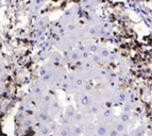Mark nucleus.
I'll list each match as a JSON object with an SVG mask.
<instances>
[{
  "mask_svg": "<svg viewBox=\"0 0 152 136\" xmlns=\"http://www.w3.org/2000/svg\"><path fill=\"white\" fill-rule=\"evenodd\" d=\"M33 115H34V117H35L38 124H50V122H52V116H51L47 111L37 110V111H35L34 113H33Z\"/></svg>",
  "mask_w": 152,
  "mask_h": 136,
  "instance_id": "1",
  "label": "nucleus"
},
{
  "mask_svg": "<svg viewBox=\"0 0 152 136\" xmlns=\"http://www.w3.org/2000/svg\"><path fill=\"white\" fill-rule=\"evenodd\" d=\"M48 87V84L46 83L45 81L41 80H36L33 82L32 84V93L35 94V95H44Z\"/></svg>",
  "mask_w": 152,
  "mask_h": 136,
  "instance_id": "2",
  "label": "nucleus"
},
{
  "mask_svg": "<svg viewBox=\"0 0 152 136\" xmlns=\"http://www.w3.org/2000/svg\"><path fill=\"white\" fill-rule=\"evenodd\" d=\"M50 61L52 62L53 64H56V66H63L64 64L66 63V60L65 58H63V56L60 54V53L58 52H52L50 56Z\"/></svg>",
  "mask_w": 152,
  "mask_h": 136,
  "instance_id": "3",
  "label": "nucleus"
},
{
  "mask_svg": "<svg viewBox=\"0 0 152 136\" xmlns=\"http://www.w3.org/2000/svg\"><path fill=\"white\" fill-rule=\"evenodd\" d=\"M48 23H49L48 17L43 16V17L38 18V19L36 20V23H34V28H35V29H42V30H46V28H47Z\"/></svg>",
  "mask_w": 152,
  "mask_h": 136,
  "instance_id": "4",
  "label": "nucleus"
},
{
  "mask_svg": "<svg viewBox=\"0 0 152 136\" xmlns=\"http://www.w3.org/2000/svg\"><path fill=\"white\" fill-rule=\"evenodd\" d=\"M58 112H60V104H58V100L54 98L53 101H52V103H51L50 107H49V110H48V113L50 114L52 117H54L56 115H58Z\"/></svg>",
  "mask_w": 152,
  "mask_h": 136,
  "instance_id": "5",
  "label": "nucleus"
},
{
  "mask_svg": "<svg viewBox=\"0 0 152 136\" xmlns=\"http://www.w3.org/2000/svg\"><path fill=\"white\" fill-rule=\"evenodd\" d=\"M84 47H85V50H86L88 53H91V54L97 53L99 50V48H100L98 45H96V44H94V43H87L84 45Z\"/></svg>",
  "mask_w": 152,
  "mask_h": 136,
  "instance_id": "6",
  "label": "nucleus"
},
{
  "mask_svg": "<svg viewBox=\"0 0 152 136\" xmlns=\"http://www.w3.org/2000/svg\"><path fill=\"white\" fill-rule=\"evenodd\" d=\"M5 77H7V71H5V66L3 62L0 60V82L4 81Z\"/></svg>",
  "mask_w": 152,
  "mask_h": 136,
  "instance_id": "7",
  "label": "nucleus"
},
{
  "mask_svg": "<svg viewBox=\"0 0 152 136\" xmlns=\"http://www.w3.org/2000/svg\"><path fill=\"white\" fill-rule=\"evenodd\" d=\"M120 121H122V122H124V124H128L130 121V115L128 113H126V112H124V113L121 114V116H120Z\"/></svg>",
  "mask_w": 152,
  "mask_h": 136,
  "instance_id": "8",
  "label": "nucleus"
},
{
  "mask_svg": "<svg viewBox=\"0 0 152 136\" xmlns=\"http://www.w3.org/2000/svg\"><path fill=\"white\" fill-rule=\"evenodd\" d=\"M4 91H5V85H4V83H3V81H1V82H0V95L4 94Z\"/></svg>",
  "mask_w": 152,
  "mask_h": 136,
  "instance_id": "9",
  "label": "nucleus"
}]
</instances>
